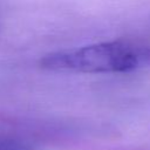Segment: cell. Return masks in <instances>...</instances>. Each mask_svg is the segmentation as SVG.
Wrapping results in <instances>:
<instances>
[{"mask_svg":"<svg viewBox=\"0 0 150 150\" xmlns=\"http://www.w3.org/2000/svg\"><path fill=\"white\" fill-rule=\"evenodd\" d=\"M0 150H26V148L11 138L0 136Z\"/></svg>","mask_w":150,"mask_h":150,"instance_id":"2","label":"cell"},{"mask_svg":"<svg viewBox=\"0 0 150 150\" xmlns=\"http://www.w3.org/2000/svg\"><path fill=\"white\" fill-rule=\"evenodd\" d=\"M149 60L150 48L114 40L49 53L40 60V67L53 71L116 74L134 71Z\"/></svg>","mask_w":150,"mask_h":150,"instance_id":"1","label":"cell"}]
</instances>
